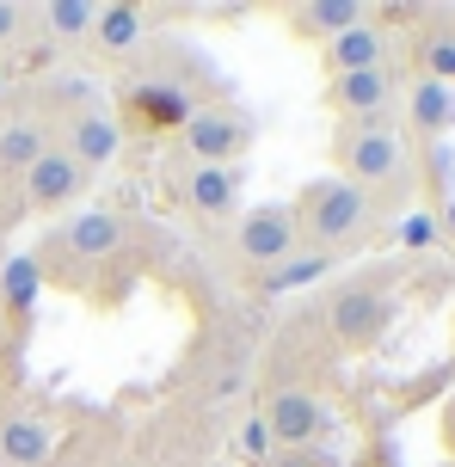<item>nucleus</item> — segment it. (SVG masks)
Segmentation results:
<instances>
[{"label":"nucleus","mask_w":455,"mask_h":467,"mask_svg":"<svg viewBox=\"0 0 455 467\" xmlns=\"http://www.w3.org/2000/svg\"><path fill=\"white\" fill-rule=\"evenodd\" d=\"M264 424H271L277 449H314L320 437H326L333 412H326V400L308 394V388H277L271 406H264Z\"/></svg>","instance_id":"nucleus-7"},{"label":"nucleus","mask_w":455,"mask_h":467,"mask_svg":"<svg viewBox=\"0 0 455 467\" xmlns=\"http://www.w3.org/2000/svg\"><path fill=\"white\" fill-rule=\"evenodd\" d=\"M338 117H351V123H369V117H388L394 105V68H363V74H338L333 87H326Z\"/></svg>","instance_id":"nucleus-9"},{"label":"nucleus","mask_w":455,"mask_h":467,"mask_svg":"<svg viewBox=\"0 0 455 467\" xmlns=\"http://www.w3.org/2000/svg\"><path fill=\"white\" fill-rule=\"evenodd\" d=\"M271 467H320V462H314V449H284Z\"/></svg>","instance_id":"nucleus-26"},{"label":"nucleus","mask_w":455,"mask_h":467,"mask_svg":"<svg viewBox=\"0 0 455 467\" xmlns=\"http://www.w3.org/2000/svg\"><path fill=\"white\" fill-rule=\"evenodd\" d=\"M443 37H450V44H455V13H450V31H443Z\"/></svg>","instance_id":"nucleus-29"},{"label":"nucleus","mask_w":455,"mask_h":467,"mask_svg":"<svg viewBox=\"0 0 455 467\" xmlns=\"http://www.w3.org/2000/svg\"><path fill=\"white\" fill-rule=\"evenodd\" d=\"M118 246H123V215L118 210H87V215H74L68 228H62V253L87 258V265L111 258Z\"/></svg>","instance_id":"nucleus-11"},{"label":"nucleus","mask_w":455,"mask_h":467,"mask_svg":"<svg viewBox=\"0 0 455 467\" xmlns=\"http://www.w3.org/2000/svg\"><path fill=\"white\" fill-rule=\"evenodd\" d=\"M234 449H240V462H253V467H271L277 455H284L277 437H271V424H264V412H253V419L234 424Z\"/></svg>","instance_id":"nucleus-22"},{"label":"nucleus","mask_w":455,"mask_h":467,"mask_svg":"<svg viewBox=\"0 0 455 467\" xmlns=\"http://www.w3.org/2000/svg\"><path fill=\"white\" fill-rule=\"evenodd\" d=\"M419 56H425V80L455 87V44L443 37V31H437V37H425V49H419Z\"/></svg>","instance_id":"nucleus-24"},{"label":"nucleus","mask_w":455,"mask_h":467,"mask_svg":"<svg viewBox=\"0 0 455 467\" xmlns=\"http://www.w3.org/2000/svg\"><path fill=\"white\" fill-rule=\"evenodd\" d=\"M437 228H443V234H455V197H450V210L437 215Z\"/></svg>","instance_id":"nucleus-27"},{"label":"nucleus","mask_w":455,"mask_h":467,"mask_svg":"<svg viewBox=\"0 0 455 467\" xmlns=\"http://www.w3.org/2000/svg\"><path fill=\"white\" fill-rule=\"evenodd\" d=\"M234 253L246 258L253 271H271V265H284L289 253H302L295 210H289V203H259V210H246L240 228H234Z\"/></svg>","instance_id":"nucleus-5"},{"label":"nucleus","mask_w":455,"mask_h":467,"mask_svg":"<svg viewBox=\"0 0 455 467\" xmlns=\"http://www.w3.org/2000/svg\"><path fill=\"white\" fill-rule=\"evenodd\" d=\"M6 87H13V68H6V62H0V99H6Z\"/></svg>","instance_id":"nucleus-28"},{"label":"nucleus","mask_w":455,"mask_h":467,"mask_svg":"<svg viewBox=\"0 0 455 467\" xmlns=\"http://www.w3.org/2000/svg\"><path fill=\"white\" fill-rule=\"evenodd\" d=\"M412 111V130H425V136H443V130H455V87H443V80H419L407 99Z\"/></svg>","instance_id":"nucleus-21"},{"label":"nucleus","mask_w":455,"mask_h":467,"mask_svg":"<svg viewBox=\"0 0 455 467\" xmlns=\"http://www.w3.org/2000/svg\"><path fill=\"white\" fill-rule=\"evenodd\" d=\"M333 265H338V253H308V246H302V253H289L284 265H271L259 277V289L264 296H289V289H308L314 277H326Z\"/></svg>","instance_id":"nucleus-20"},{"label":"nucleus","mask_w":455,"mask_h":467,"mask_svg":"<svg viewBox=\"0 0 455 467\" xmlns=\"http://www.w3.org/2000/svg\"><path fill=\"white\" fill-rule=\"evenodd\" d=\"M326 327L345 345H376L394 327V296H388L382 283H338L333 296H326Z\"/></svg>","instance_id":"nucleus-4"},{"label":"nucleus","mask_w":455,"mask_h":467,"mask_svg":"<svg viewBox=\"0 0 455 467\" xmlns=\"http://www.w3.org/2000/svg\"><path fill=\"white\" fill-rule=\"evenodd\" d=\"M185 203H191L197 215H210V222L234 215L240 172H234V166H191V172H185Z\"/></svg>","instance_id":"nucleus-12"},{"label":"nucleus","mask_w":455,"mask_h":467,"mask_svg":"<svg viewBox=\"0 0 455 467\" xmlns=\"http://www.w3.org/2000/svg\"><path fill=\"white\" fill-rule=\"evenodd\" d=\"M37 296H44V265L31 253H13L0 265V307H6L13 320H25V314L37 307Z\"/></svg>","instance_id":"nucleus-19"},{"label":"nucleus","mask_w":455,"mask_h":467,"mask_svg":"<svg viewBox=\"0 0 455 467\" xmlns=\"http://www.w3.org/2000/svg\"><path fill=\"white\" fill-rule=\"evenodd\" d=\"M338 166H345V185H394L407 179V136L388 123V117H369V123H345L338 130Z\"/></svg>","instance_id":"nucleus-2"},{"label":"nucleus","mask_w":455,"mask_h":467,"mask_svg":"<svg viewBox=\"0 0 455 467\" xmlns=\"http://www.w3.org/2000/svg\"><path fill=\"white\" fill-rule=\"evenodd\" d=\"M253 117L234 111V105H197L185 117V130H179V148H185V161L191 166H234L246 148H253Z\"/></svg>","instance_id":"nucleus-3"},{"label":"nucleus","mask_w":455,"mask_h":467,"mask_svg":"<svg viewBox=\"0 0 455 467\" xmlns=\"http://www.w3.org/2000/svg\"><path fill=\"white\" fill-rule=\"evenodd\" d=\"M369 13H363L357 0H308V6H295L289 13V25H295V37H338V31H351V25H363Z\"/></svg>","instance_id":"nucleus-18"},{"label":"nucleus","mask_w":455,"mask_h":467,"mask_svg":"<svg viewBox=\"0 0 455 467\" xmlns=\"http://www.w3.org/2000/svg\"><path fill=\"white\" fill-rule=\"evenodd\" d=\"M49 154V123L44 117H6L0 123V172H31Z\"/></svg>","instance_id":"nucleus-13"},{"label":"nucleus","mask_w":455,"mask_h":467,"mask_svg":"<svg viewBox=\"0 0 455 467\" xmlns=\"http://www.w3.org/2000/svg\"><path fill=\"white\" fill-rule=\"evenodd\" d=\"M87 191H93V172H80V166L68 161V148H49L44 161L25 172V203H31V210H44V215L80 203Z\"/></svg>","instance_id":"nucleus-8"},{"label":"nucleus","mask_w":455,"mask_h":467,"mask_svg":"<svg viewBox=\"0 0 455 467\" xmlns=\"http://www.w3.org/2000/svg\"><path fill=\"white\" fill-rule=\"evenodd\" d=\"M25 19H31V6H19V0H0V56H6V49L19 44Z\"/></svg>","instance_id":"nucleus-25"},{"label":"nucleus","mask_w":455,"mask_h":467,"mask_svg":"<svg viewBox=\"0 0 455 467\" xmlns=\"http://www.w3.org/2000/svg\"><path fill=\"white\" fill-rule=\"evenodd\" d=\"M289 210H295V228L308 240V253H338V246H351L369 228V191L345 185V179H320Z\"/></svg>","instance_id":"nucleus-1"},{"label":"nucleus","mask_w":455,"mask_h":467,"mask_svg":"<svg viewBox=\"0 0 455 467\" xmlns=\"http://www.w3.org/2000/svg\"><path fill=\"white\" fill-rule=\"evenodd\" d=\"M49 449H56V437H49L44 419H31V412H19V419H0V462L37 467V462H49Z\"/></svg>","instance_id":"nucleus-16"},{"label":"nucleus","mask_w":455,"mask_h":467,"mask_svg":"<svg viewBox=\"0 0 455 467\" xmlns=\"http://www.w3.org/2000/svg\"><path fill=\"white\" fill-rule=\"evenodd\" d=\"M93 44L105 49V56H136V49L148 44V13H142V6H129V0H111V6H98Z\"/></svg>","instance_id":"nucleus-14"},{"label":"nucleus","mask_w":455,"mask_h":467,"mask_svg":"<svg viewBox=\"0 0 455 467\" xmlns=\"http://www.w3.org/2000/svg\"><path fill=\"white\" fill-rule=\"evenodd\" d=\"M31 19L44 25L49 44H93L98 6L93 0H44V6H31Z\"/></svg>","instance_id":"nucleus-15"},{"label":"nucleus","mask_w":455,"mask_h":467,"mask_svg":"<svg viewBox=\"0 0 455 467\" xmlns=\"http://www.w3.org/2000/svg\"><path fill=\"white\" fill-rule=\"evenodd\" d=\"M326 68L338 74H363V68H388V37L376 19L351 25V31H338V37H326Z\"/></svg>","instance_id":"nucleus-10"},{"label":"nucleus","mask_w":455,"mask_h":467,"mask_svg":"<svg viewBox=\"0 0 455 467\" xmlns=\"http://www.w3.org/2000/svg\"><path fill=\"white\" fill-rule=\"evenodd\" d=\"M62 148H68V161L80 166V172H93V179H98V172L123 154V117L105 111V105H80V111L68 117Z\"/></svg>","instance_id":"nucleus-6"},{"label":"nucleus","mask_w":455,"mask_h":467,"mask_svg":"<svg viewBox=\"0 0 455 467\" xmlns=\"http://www.w3.org/2000/svg\"><path fill=\"white\" fill-rule=\"evenodd\" d=\"M394 240H400V253H425V246H437V240H443V228H437L431 210H412V215H400Z\"/></svg>","instance_id":"nucleus-23"},{"label":"nucleus","mask_w":455,"mask_h":467,"mask_svg":"<svg viewBox=\"0 0 455 467\" xmlns=\"http://www.w3.org/2000/svg\"><path fill=\"white\" fill-rule=\"evenodd\" d=\"M129 111L142 117V123H154V130H185V117L197 111L191 93H179L172 80H154V87H136L129 93Z\"/></svg>","instance_id":"nucleus-17"}]
</instances>
